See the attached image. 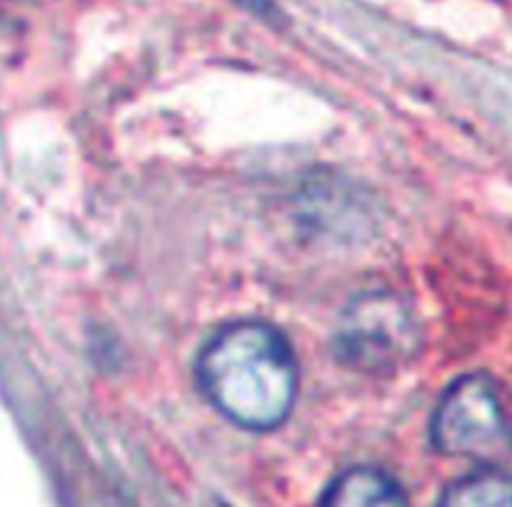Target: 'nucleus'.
I'll use <instances>...</instances> for the list:
<instances>
[{
  "label": "nucleus",
  "mask_w": 512,
  "mask_h": 507,
  "mask_svg": "<svg viewBox=\"0 0 512 507\" xmlns=\"http://www.w3.org/2000/svg\"><path fill=\"white\" fill-rule=\"evenodd\" d=\"M199 385L211 405L246 430H274L297 397V359L287 339L262 322L224 327L201 352Z\"/></svg>",
  "instance_id": "nucleus-1"
},
{
  "label": "nucleus",
  "mask_w": 512,
  "mask_h": 507,
  "mask_svg": "<svg viewBox=\"0 0 512 507\" xmlns=\"http://www.w3.org/2000/svg\"><path fill=\"white\" fill-rule=\"evenodd\" d=\"M432 445L482 465L510 460L512 420L487 374H467L445 392L432 417Z\"/></svg>",
  "instance_id": "nucleus-2"
},
{
  "label": "nucleus",
  "mask_w": 512,
  "mask_h": 507,
  "mask_svg": "<svg viewBox=\"0 0 512 507\" xmlns=\"http://www.w3.org/2000/svg\"><path fill=\"white\" fill-rule=\"evenodd\" d=\"M337 349L362 372L400 367L417 349L415 317L395 294H362L344 312Z\"/></svg>",
  "instance_id": "nucleus-3"
},
{
  "label": "nucleus",
  "mask_w": 512,
  "mask_h": 507,
  "mask_svg": "<svg viewBox=\"0 0 512 507\" xmlns=\"http://www.w3.org/2000/svg\"><path fill=\"white\" fill-rule=\"evenodd\" d=\"M319 507H407V500L387 472L352 467L327 487Z\"/></svg>",
  "instance_id": "nucleus-4"
},
{
  "label": "nucleus",
  "mask_w": 512,
  "mask_h": 507,
  "mask_svg": "<svg viewBox=\"0 0 512 507\" xmlns=\"http://www.w3.org/2000/svg\"><path fill=\"white\" fill-rule=\"evenodd\" d=\"M440 507H512V475L485 467L460 477L447 487Z\"/></svg>",
  "instance_id": "nucleus-5"
}]
</instances>
